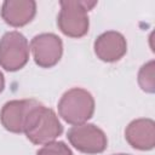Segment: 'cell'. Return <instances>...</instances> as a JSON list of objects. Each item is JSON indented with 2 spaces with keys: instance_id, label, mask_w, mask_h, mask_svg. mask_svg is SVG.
I'll return each instance as SVG.
<instances>
[{
  "instance_id": "cell-1",
  "label": "cell",
  "mask_w": 155,
  "mask_h": 155,
  "mask_svg": "<svg viewBox=\"0 0 155 155\" xmlns=\"http://www.w3.org/2000/svg\"><path fill=\"white\" fill-rule=\"evenodd\" d=\"M94 99L92 94L79 87L68 90L58 102V113L62 119L71 125H81L92 117Z\"/></svg>"
},
{
  "instance_id": "cell-2",
  "label": "cell",
  "mask_w": 155,
  "mask_h": 155,
  "mask_svg": "<svg viewBox=\"0 0 155 155\" xmlns=\"http://www.w3.org/2000/svg\"><path fill=\"white\" fill-rule=\"evenodd\" d=\"M61 11L57 25L63 34L70 38H81L88 31L87 12L97 4L96 1H61Z\"/></svg>"
},
{
  "instance_id": "cell-3",
  "label": "cell",
  "mask_w": 155,
  "mask_h": 155,
  "mask_svg": "<svg viewBox=\"0 0 155 155\" xmlns=\"http://www.w3.org/2000/svg\"><path fill=\"white\" fill-rule=\"evenodd\" d=\"M63 132V126L61 125L56 113L41 104L29 119L25 127L27 138L34 144H47L53 142Z\"/></svg>"
},
{
  "instance_id": "cell-4",
  "label": "cell",
  "mask_w": 155,
  "mask_h": 155,
  "mask_svg": "<svg viewBox=\"0 0 155 155\" xmlns=\"http://www.w3.org/2000/svg\"><path fill=\"white\" fill-rule=\"evenodd\" d=\"M29 59V45L19 31H7L0 40V65L7 71L22 69Z\"/></svg>"
},
{
  "instance_id": "cell-5",
  "label": "cell",
  "mask_w": 155,
  "mask_h": 155,
  "mask_svg": "<svg viewBox=\"0 0 155 155\" xmlns=\"http://www.w3.org/2000/svg\"><path fill=\"white\" fill-rule=\"evenodd\" d=\"M36 99H16L4 104L0 111V121L2 126L13 133H22L31 117L33 113L41 105Z\"/></svg>"
},
{
  "instance_id": "cell-6",
  "label": "cell",
  "mask_w": 155,
  "mask_h": 155,
  "mask_svg": "<svg viewBox=\"0 0 155 155\" xmlns=\"http://www.w3.org/2000/svg\"><path fill=\"white\" fill-rule=\"evenodd\" d=\"M68 139L71 145L85 154H98L105 150L108 140L104 132L92 125H75L68 131Z\"/></svg>"
},
{
  "instance_id": "cell-7",
  "label": "cell",
  "mask_w": 155,
  "mask_h": 155,
  "mask_svg": "<svg viewBox=\"0 0 155 155\" xmlns=\"http://www.w3.org/2000/svg\"><path fill=\"white\" fill-rule=\"evenodd\" d=\"M35 63L41 68L56 65L63 53V44L59 36L52 33L35 35L30 42Z\"/></svg>"
},
{
  "instance_id": "cell-8",
  "label": "cell",
  "mask_w": 155,
  "mask_h": 155,
  "mask_svg": "<svg viewBox=\"0 0 155 155\" xmlns=\"http://www.w3.org/2000/svg\"><path fill=\"white\" fill-rule=\"evenodd\" d=\"M127 51L126 39L119 31L109 30L101 34L94 41V52L101 61L116 62Z\"/></svg>"
},
{
  "instance_id": "cell-9",
  "label": "cell",
  "mask_w": 155,
  "mask_h": 155,
  "mask_svg": "<svg viewBox=\"0 0 155 155\" xmlns=\"http://www.w3.org/2000/svg\"><path fill=\"white\" fill-rule=\"evenodd\" d=\"M128 144L139 150H150L155 145V124L151 119H137L125 130Z\"/></svg>"
},
{
  "instance_id": "cell-10",
  "label": "cell",
  "mask_w": 155,
  "mask_h": 155,
  "mask_svg": "<svg viewBox=\"0 0 155 155\" xmlns=\"http://www.w3.org/2000/svg\"><path fill=\"white\" fill-rule=\"evenodd\" d=\"M36 12V2L33 0H6L1 6L2 19L12 27H22L29 23Z\"/></svg>"
},
{
  "instance_id": "cell-11",
  "label": "cell",
  "mask_w": 155,
  "mask_h": 155,
  "mask_svg": "<svg viewBox=\"0 0 155 155\" xmlns=\"http://www.w3.org/2000/svg\"><path fill=\"white\" fill-rule=\"evenodd\" d=\"M138 82L142 90L147 92H154V62L150 61L144 64L138 74Z\"/></svg>"
},
{
  "instance_id": "cell-12",
  "label": "cell",
  "mask_w": 155,
  "mask_h": 155,
  "mask_svg": "<svg viewBox=\"0 0 155 155\" xmlns=\"http://www.w3.org/2000/svg\"><path fill=\"white\" fill-rule=\"evenodd\" d=\"M36 155H73L69 147L63 142H51L36 151Z\"/></svg>"
},
{
  "instance_id": "cell-13",
  "label": "cell",
  "mask_w": 155,
  "mask_h": 155,
  "mask_svg": "<svg viewBox=\"0 0 155 155\" xmlns=\"http://www.w3.org/2000/svg\"><path fill=\"white\" fill-rule=\"evenodd\" d=\"M4 87H5V79H4V75H2V73L0 71V93L2 92Z\"/></svg>"
},
{
  "instance_id": "cell-14",
  "label": "cell",
  "mask_w": 155,
  "mask_h": 155,
  "mask_svg": "<svg viewBox=\"0 0 155 155\" xmlns=\"http://www.w3.org/2000/svg\"><path fill=\"white\" fill-rule=\"evenodd\" d=\"M113 155H130V154H122L121 153V154H113Z\"/></svg>"
}]
</instances>
